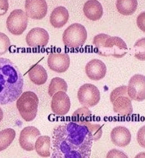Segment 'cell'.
Masks as SVG:
<instances>
[{
    "mask_svg": "<svg viewBox=\"0 0 145 158\" xmlns=\"http://www.w3.org/2000/svg\"><path fill=\"white\" fill-rule=\"evenodd\" d=\"M23 86V77L16 65L8 58H0V106L17 100Z\"/></svg>",
    "mask_w": 145,
    "mask_h": 158,
    "instance_id": "cell-2",
    "label": "cell"
},
{
    "mask_svg": "<svg viewBox=\"0 0 145 158\" xmlns=\"http://www.w3.org/2000/svg\"><path fill=\"white\" fill-rule=\"evenodd\" d=\"M145 77L141 74H135L131 78L127 87V94L132 100L143 102L145 99Z\"/></svg>",
    "mask_w": 145,
    "mask_h": 158,
    "instance_id": "cell-9",
    "label": "cell"
},
{
    "mask_svg": "<svg viewBox=\"0 0 145 158\" xmlns=\"http://www.w3.org/2000/svg\"><path fill=\"white\" fill-rule=\"evenodd\" d=\"M110 100L115 113L123 116H129L133 112L131 99L127 94V86L115 89L111 92Z\"/></svg>",
    "mask_w": 145,
    "mask_h": 158,
    "instance_id": "cell-5",
    "label": "cell"
},
{
    "mask_svg": "<svg viewBox=\"0 0 145 158\" xmlns=\"http://www.w3.org/2000/svg\"><path fill=\"white\" fill-rule=\"evenodd\" d=\"M10 46L9 38L5 34L0 33V56L8 52Z\"/></svg>",
    "mask_w": 145,
    "mask_h": 158,
    "instance_id": "cell-25",
    "label": "cell"
},
{
    "mask_svg": "<svg viewBox=\"0 0 145 158\" xmlns=\"http://www.w3.org/2000/svg\"><path fill=\"white\" fill-rule=\"evenodd\" d=\"M40 135V131L36 127L32 126L25 127L19 136V143L21 148L28 152L34 150L35 142Z\"/></svg>",
    "mask_w": 145,
    "mask_h": 158,
    "instance_id": "cell-10",
    "label": "cell"
},
{
    "mask_svg": "<svg viewBox=\"0 0 145 158\" xmlns=\"http://www.w3.org/2000/svg\"><path fill=\"white\" fill-rule=\"evenodd\" d=\"M111 141L116 146L120 147H126L130 143L131 135L130 131L123 127H115L111 133Z\"/></svg>",
    "mask_w": 145,
    "mask_h": 158,
    "instance_id": "cell-16",
    "label": "cell"
},
{
    "mask_svg": "<svg viewBox=\"0 0 145 158\" xmlns=\"http://www.w3.org/2000/svg\"><path fill=\"white\" fill-rule=\"evenodd\" d=\"M3 113L2 110L0 108V122L2 120L3 118Z\"/></svg>",
    "mask_w": 145,
    "mask_h": 158,
    "instance_id": "cell-27",
    "label": "cell"
},
{
    "mask_svg": "<svg viewBox=\"0 0 145 158\" xmlns=\"http://www.w3.org/2000/svg\"><path fill=\"white\" fill-rule=\"evenodd\" d=\"M87 38L85 28L79 23L72 24L66 28L63 35L64 45L70 48H78L84 45Z\"/></svg>",
    "mask_w": 145,
    "mask_h": 158,
    "instance_id": "cell-6",
    "label": "cell"
},
{
    "mask_svg": "<svg viewBox=\"0 0 145 158\" xmlns=\"http://www.w3.org/2000/svg\"><path fill=\"white\" fill-rule=\"evenodd\" d=\"M25 8L28 17L39 20L46 15L48 6L45 0H26Z\"/></svg>",
    "mask_w": 145,
    "mask_h": 158,
    "instance_id": "cell-11",
    "label": "cell"
},
{
    "mask_svg": "<svg viewBox=\"0 0 145 158\" xmlns=\"http://www.w3.org/2000/svg\"><path fill=\"white\" fill-rule=\"evenodd\" d=\"M29 79L35 85L45 84L48 79L47 71L41 65L36 64L33 65L28 72Z\"/></svg>",
    "mask_w": 145,
    "mask_h": 158,
    "instance_id": "cell-19",
    "label": "cell"
},
{
    "mask_svg": "<svg viewBox=\"0 0 145 158\" xmlns=\"http://www.w3.org/2000/svg\"><path fill=\"white\" fill-rule=\"evenodd\" d=\"M49 68L58 73H62L68 70L70 64L69 55L63 53H51L47 60Z\"/></svg>",
    "mask_w": 145,
    "mask_h": 158,
    "instance_id": "cell-14",
    "label": "cell"
},
{
    "mask_svg": "<svg viewBox=\"0 0 145 158\" xmlns=\"http://www.w3.org/2000/svg\"><path fill=\"white\" fill-rule=\"evenodd\" d=\"M69 15L65 7L59 6L53 10L49 18L52 25L54 28H61L68 22Z\"/></svg>",
    "mask_w": 145,
    "mask_h": 158,
    "instance_id": "cell-18",
    "label": "cell"
},
{
    "mask_svg": "<svg viewBox=\"0 0 145 158\" xmlns=\"http://www.w3.org/2000/svg\"><path fill=\"white\" fill-rule=\"evenodd\" d=\"M39 100L37 96L30 91L24 92L17 102V107L22 118L26 122H31L37 116Z\"/></svg>",
    "mask_w": 145,
    "mask_h": 158,
    "instance_id": "cell-4",
    "label": "cell"
},
{
    "mask_svg": "<svg viewBox=\"0 0 145 158\" xmlns=\"http://www.w3.org/2000/svg\"><path fill=\"white\" fill-rule=\"evenodd\" d=\"M107 69L103 62L98 59H93L88 62L85 67L87 76L92 80L100 81L105 77Z\"/></svg>",
    "mask_w": 145,
    "mask_h": 158,
    "instance_id": "cell-15",
    "label": "cell"
},
{
    "mask_svg": "<svg viewBox=\"0 0 145 158\" xmlns=\"http://www.w3.org/2000/svg\"><path fill=\"white\" fill-rule=\"evenodd\" d=\"M137 5L136 0H118L116 6L118 12L122 15H130L135 12Z\"/></svg>",
    "mask_w": 145,
    "mask_h": 158,
    "instance_id": "cell-21",
    "label": "cell"
},
{
    "mask_svg": "<svg viewBox=\"0 0 145 158\" xmlns=\"http://www.w3.org/2000/svg\"><path fill=\"white\" fill-rule=\"evenodd\" d=\"M28 16L25 12L21 9H16L10 13L7 18V29L14 35H22L28 26Z\"/></svg>",
    "mask_w": 145,
    "mask_h": 158,
    "instance_id": "cell-7",
    "label": "cell"
},
{
    "mask_svg": "<svg viewBox=\"0 0 145 158\" xmlns=\"http://www.w3.org/2000/svg\"><path fill=\"white\" fill-rule=\"evenodd\" d=\"M85 15L90 20H99L103 14V9L101 3L96 0H90L85 3L83 8Z\"/></svg>",
    "mask_w": 145,
    "mask_h": 158,
    "instance_id": "cell-17",
    "label": "cell"
},
{
    "mask_svg": "<svg viewBox=\"0 0 145 158\" xmlns=\"http://www.w3.org/2000/svg\"><path fill=\"white\" fill-rule=\"evenodd\" d=\"M70 106L69 97L66 92L59 91L53 96L51 108L55 114L58 116H64L69 111Z\"/></svg>",
    "mask_w": 145,
    "mask_h": 158,
    "instance_id": "cell-13",
    "label": "cell"
},
{
    "mask_svg": "<svg viewBox=\"0 0 145 158\" xmlns=\"http://www.w3.org/2000/svg\"><path fill=\"white\" fill-rule=\"evenodd\" d=\"M77 97L82 105L87 107H92L100 102V91L94 85L86 83L80 88L77 92Z\"/></svg>",
    "mask_w": 145,
    "mask_h": 158,
    "instance_id": "cell-8",
    "label": "cell"
},
{
    "mask_svg": "<svg viewBox=\"0 0 145 158\" xmlns=\"http://www.w3.org/2000/svg\"><path fill=\"white\" fill-rule=\"evenodd\" d=\"M49 40V35L43 28H32L27 34L26 41L27 45L33 48L44 47L47 46Z\"/></svg>",
    "mask_w": 145,
    "mask_h": 158,
    "instance_id": "cell-12",
    "label": "cell"
},
{
    "mask_svg": "<svg viewBox=\"0 0 145 158\" xmlns=\"http://www.w3.org/2000/svg\"><path fill=\"white\" fill-rule=\"evenodd\" d=\"M68 88V84L64 80L59 77H54L51 80L49 85V94L50 97H53L58 92H66Z\"/></svg>",
    "mask_w": 145,
    "mask_h": 158,
    "instance_id": "cell-23",
    "label": "cell"
},
{
    "mask_svg": "<svg viewBox=\"0 0 145 158\" xmlns=\"http://www.w3.org/2000/svg\"><path fill=\"white\" fill-rule=\"evenodd\" d=\"M91 111L88 107L84 106L77 109L74 113L72 116V121L78 124L89 121L91 118Z\"/></svg>",
    "mask_w": 145,
    "mask_h": 158,
    "instance_id": "cell-24",
    "label": "cell"
},
{
    "mask_svg": "<svg viewBox=\"0 0 145 158\" xmlns=\"http://www.w3.org/2000/svg\"><path fill=\"white\" fill-rule=\"evenodd\" d=\"M93 44L95 52L103 56H112L116 58L123 57L127 53L128 48L122 39L101 33L94 37Z\"/></svg>",
    "mask_w": 145,
    "mask_h": 158,
    "instance_id": "cell-3",
    "label": "cell"
},
{
    "mask_svg": "<svg viewBox=\"0 0 145 158\" xmlns=\"http://www.w3.org/2000/svg\"><path fill=\"white\" fill-rule=\"evenodd\" d=\"M9 8L8 1H0V15L6 13Z\"/></svg>",
    "mask_w": 145,
    "mask_h": 158,
    "instance_id": "cell-26",
    "label": "cell"
},
{
    "mask_svg": "<svg viewBox=\"0 0 145 158\" xmlns=\"http://www.w3.org/2000/svg\"><path fill=\"white\" fill-rule=\"evenodd\" d=\"M51 139L48 136H39L35 143V148L37 153L41 157H49L50 156Z\"/></svg>",
    "mask_w": 145,
    "mask_h": 158,
    "instance_id": "cell-20",
    "label": "cell"
},
{
    "mask_svg": "<svg viewBox=\"0 0 145 158\" xmlns=\"http://www.w3.org/2000/svg\"><path fill=\"white\" fill-rule=\"evenodd\" d=\"M16 132L14 129L8 128L0 132V152L6 149L15 139Z\"/></svg>",
    "mask_w": 145,
    "mask_h": 158,
    "instance_id": "cell-22",
    "label": "cell"
},
{
    "mask_svg": "<svg viewBox=\"0 0 145 158\" xmlns=\"http://www.w3.org/2000/svg\"><path fill=\"white\" fill-rule=\"evenodd\" d=\"M94 138L88 122H71L55 128L52 158H89Z\"/></svg>",
    "mask_w": 145,
    "mask_h": 158,
    "instance_id": "cell-1",
    "label": "cell"
}]
</instances>
